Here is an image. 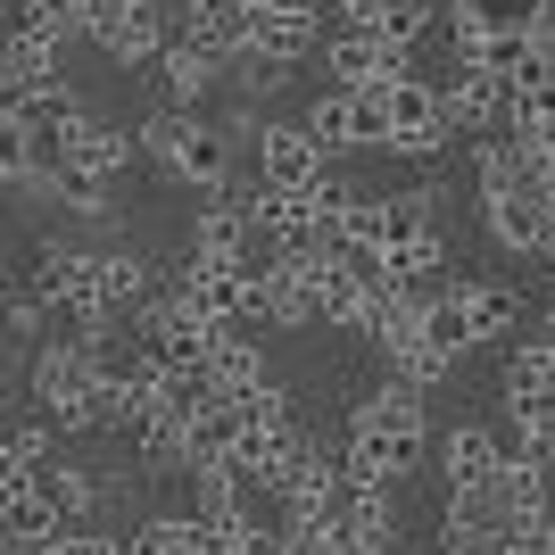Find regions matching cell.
<instances>
[{
  "instance_id": "obj_26",
  "label": "cell",
  "mask_w": 555,
  "mask_h": 555,
  "mask_svg": "<svg viewBox=\"0 0 555 555\" xmlns=\"http://www.w3.org/2000/svg\"><path fill=\"white\" fill-rule=\"evenodd\" d=\"M42 489L67 522H100V506H108V481H92L83 464H42Z\"/></svg>"
},
{
  "instance_id": "obj_12",
  "label": "cell",
  "mask_w": 555,
  "mask_h": 555,
  "mask_svg": "<svg viewBox=\"0 0 555 555\" xmlns=\"http://www.w3.org/2000/svg\"><path fill=\"white\" fill-rule=\"evenodd\" d=\"M481 224H489V241H498L506 257H547V241H555V199H539L531 183L489 191V199H481Z\"/></svg>"
},
{
  "instance_id": "obj_8",
  "label": "cell",
  "mask_w": 555,
  "mask_h": 555,
  "mask_svg": "<svg viewBox=\"0 0 555 555\" xmlns=\"http://www.w3.org/2000/svg\"><path fill=\"white\" fill-rule=\"evenodd\" d=\"M382 108H390V150H398V158H440L448 141H456L440 83H415V75H406V83L382 92Z\"/></svg>"
},
{
  "instance_id": "obj_19",
  "label": "cell",
  "mask_w": 555,
  "mask_h": 555,
  "mask_svg": "<svg viewBox=\"0 0 555 555\" xmlns=\"http://www.w3.org/2000/svg\"><path fill=\"white\" fill-rule=\"evenodd\" d=\"M547 0H456V25H448V59L481 67V42H506V34H531V17Z\"/></svg>"
},
{
  "instance_id": "obj_22",
  "label": "cell",
  "mask_w": 555,
  "mask_h": 555,
  "mask_svg": "<svg viewBox=\"0 0 555 555\" xmlns=\"http://www.w3.org/2000/svg\"><path fill=\"white\" fill-rule=\"evenodd\" d=\"M489 498H498V514H506V522H531V514H555V473H547V464H531L522 448H514V456H506V473L489 481Z\"/></svg>"
},
{
  "instance_id": "obj_1",
  "label": "cell",
  "mask_w": 555,
  "mask_h": 555,
  "mask_svg": "<svg viewBox=\"0 0 555 555\" xmlns=\"http://www.w3.org/2000/svg\"><path fill=\"white\" fill-rule=\"evenodd\" d=\"M423 398L431 390H415V382H373L357 406H348V423H340V440H348V473L357 481H406L423 464V448H431V415H423Z\"/></svg>"
},
{
  "instance_id": "obj_4",
  "label": "cell",
  "mask_w": 555,
  "mask_h": 555,
  "mask_svg": "<svg viewBox=\"0 0 555 555\" xmlns=\"http://www.w3.org/2000/svg\"><path fill=\"white\" fill-rule=\"evenodd\" d=\"M431 307H440V324L456 332L464 348H498V340H514V324H522V291H514V282H498V274L448 282Z\"/></svg>"
},
{
  "instance_id": "obj_3",
  "label": "cell",
  "mask_w": 555,
  "mask_h": 555,
  "mask_svg": "<svg viewBox=\"0 0 555 555\" xmlns=\"http://www.w3.org/2000/svg\"><path fill=\"white\" fill-rule=\"evenodd\" d=\"M141 158H158L175 183H191L199 199H216V191L232 183V125H208L199 108H175L166 100L158 116H141Z\"/></svg>"
},
{
  "instance_id": "obj_10",
  "label": "cell",
  "mask_w": 555,
  "mask_h": 555,
  "mask_svg": "<svg viewBox=\"0 0 555 555\" xmlns=\"http://www.w3.org/2000/svg\"><path fill=\"white\" fill-rule=\"evenodd\" d=\"M249 216L266 232L274 257H324V208L307 191H274V183H249Z\"/></svg>"
},
{
  "instance_id": "obj_17",
  "label": "cell",
  "mask_w": 555,
  "mask_h": 555,
  "mask_svg": "<svg viewBox=\"0 0 555 555\" xmlns=\"http://www.w3.org/2000/svg\"><path fill=\"white\" fill-rule=\"evenodd\" d=\"M166 42H175V9L166 0H116L108 34H100V50H108L116 67H158Z\"/></svg>"
},
{
  "instance_id": "obj_14",
  "label": "cell",
  "mask_w": 555,
  "mask_h": 555,
  "mask_svg": "<svg viewBox=\"0 0 555 555\" xmlns=\"http://www.w3.org/2000/svg\"><path fill=\"white\" fill-rule=\"evenodd\" d=\"M175 291H183V299L199 307L216 332H224V324H257V274H241V266H208V257H183Z\"/></svg>"
},
{
  "instance_id": "obj_6",
  "label": "cell",
  "mask_w": 555,
  "mask_h": 555,
  "mask_svg": "<svg viewBox=\"0 0 555 555\" xmlns=\"http://www.w3.org/2000/svg\"><path fill=\"white\" fill-rule=\"evenodd\" d=\"M232 133H249V158H257V183L274 191H315L324 175V141L307 133V125H274V116H232Z\"/></svg>"
},
{
  "instance_id": "obj_23",
  "label": "cell",
  "mask_w": 555,
  "mask_h": 555,
  "mask_svg": "<svg viewBox=\"0 0 555 555\" xmlns=\"http://www.w3.org/2000/svg\"><path fill=\"white\" fill-rule=\"evenodd\" d=\"M498 398H555V340L539 332V340H514L506 365H498Z\"/></svg>"
},
{
  "instance_id": "obj_5",
  "label": "cell",
  "mask_w": 555,
  "mask_h": 555,
  "mask_svg": "<svg viewBox=\"0 0 555 555\" xmlns=\"http://www.w3.org/2000/svg\"><path fill=\"white\" fill-rule=\"evenodd\" d=\"M307 133L324 141V158H348V150H390V108L382 92H348V83H324L299 116Z\"/></svg>"
},
{
  "instance_id": "obj_13",
  "label": "cell",
  "mask_w": 555,
  "mask_h": 555,
  "mask_svg": "<svg viewBox=\"0 0 555 555\" xmlns=\"http://www.w3.org/2000/svg\"><path fill=\"white\" fill-rule=\"evenodd\" d=\"M431 456H440V489H448V498H464V489H489V481H498L514 448L498 440L489 423H448L440 440H431Z\"/></svg>"
},
{
  "instance_id": "obj_30",
  "label": "cell",
  "mask_w": 555,
  "mask_h": 555,
  "mask_svg": "<svg viewBox=\"0 0 555 555\" xmlns=\"http://www.w3.org/2000/svg\"><path fill=\"white\" fill-rule=\"evenodd\" d=\"M108 291H116V315L150 307V299H158V274H150V257H141V249H108Z\"/></svg>"
},
{
  "instance_id": "obj_29",
  "label": "cell",
  "mask_w": 555,
  "mask_h": 555,
  "mask_svg": "<svg viewBox=\"0 0 555 555\" xmlns=\"http://www.w3.org/2000/svg\"><path fill=\"white\" fill-rule=\"evenodd\" d=\"M506 415H514V448L555 473V398H514Z\"/></svg>"
},
{
  "instance_id": "obj_15",
  "label": "cell",
  "mask_w": 555,
  "mask_h": 555,
  "mask_svg": "<svg viewBox=\"0 0 555 555\" xmlns=\"http://www.w3.org/2000/svg\"><path fill=\"white\" fill-rule=\"evenodd\" d=\"M158 75H166V100H175V108H199V100H208L216 83L232 75V50H224V42H208L199 25H183V34L166 42Z\"/></svg>"
},
{
  "instance_id": "obj_11",
  "label": "cell",
  "mask_w": 555,
  "mask_h": 555,
  "mask_svg": "<svg viewBox=\"0 0 555 555\" xmlns=\"http://www.w3.org/2000/svg\"><path fill=\"white\" fill-rule=\"evenodd\" d=\"M324 75L348 83V92H390V83H406V50L382 42V34H365V25H340L324 42Z\"/></svg>"
},
{
  "instance_id": "obj_36",
  "label": "cell",
  "mask_w": 555,
  "mask_h": 555,
  "mask_svg": "<svg viewBox=\"0 0 555 555\" xmlns=\"http://www.w3.org/2000/svg\"><path fill=\"white\" fill-rule=\"evenodd\" d=\"M307 199H315L324 216H357V208H365V183H357V175H348V166L332 158L324 175H315V191H307Z\"/></svg>"
},
{
  "instance_id": "obj_25",
  "label": "cell",
  "mask_w": 555,
  "mask_h": 555,
  "mask_svg": "<svg viewBox=\"0 0 555 555\" xmlns=\"http://www.w3.org/2000/svg\"><path fill=\"white\" fill-rule=\"evenodd\" d=\"M59 440H67V431H59L42 406L17 415V423H9V448H0V481H9V473H42V464L59 456Z\"/></svg>"
},
{
  "instance_id": "obj_35",
  "label": "cell",
  "mask_w": 555,
  "mask_h": 555,
  "mask_svg": "<svg viewBox=\"0 0 555 555\" xmlns=\"http://www.w3.org/2000/svg\"><path fill=\"white\" fill-rule=\"evenodd\" d=\"M282 83H291V67H282V59H266V50H241V59H232V92L249 100V108H257V100H274Z\"/></svg>"
},
{
  "instance_id": "obj_9",
  "label": "cell",
  "mask_w": 555,
  "mask_h": 555,
  "mask_svg": "<svg viewBox=\"0 0 555 555\" xmlns=\"http://www.w3.org/2000/svg\"><path fill=\"white\" fill-rule=\"evenodd\" d=\"M50 150H59V166H75V175L116 183V175L141 158V133H125V125H108V116H92V108H75L67 125L50 133Z\"/></svg>"
},
{
  "instance_id": "obj_21",
  "label": "cell",
  "mask_w": 555,
  "mask_h": 555,
  "mask_svg": "<svg viewBox=\"0 0 555 555\" xmlns=\"http://www.w3.org/2000/svg\"><path fill=\"white\" fill-rule=\"evenodd\" d=\"M266 324H224L216 332V348H208V382L224 398H241V390H257L266 382V340H257Z\"/></svg>"
},
{
  "instance_id": "obj_33",
  "label": "cell",
  "mask_w": 555,
  "mask_h": 555,
  "mask_svg": "<svg viewBox=\"0 0 555 555\" xmlns=\"http://www.w3.org/2000/svg\"><path fill=\"white\" fill-rule=\"evenodd\" d=\"M506 133L514 141H547L555 133V83H539V92H506Z\"/></svg>"
},
{
  "instance_id": "obj_2",
  "label": "cell",
  "mask_w": 555,
  "mask_h": 555,
  "mask_svg": "<svg viewBox=\"0 0 555 555\" xmlns=\"http://www.w3.org/2000/svg\"><path fill=\"white\" fill-rule=\"evenodd\" d=\"M25 406H42L59 431H100L108 423V382L92 365V340L67 332V340H42L34 348V365H25Z\"/></svg>"
},
{
  "instance_id": "obj_7",
  "label": "cell",
  "mask_w": 555,
  "mask_h": 555,
  "mask_svg": "<svg viewBox=\"0 0 555 555\" xmlns=\"http://www.w3.org/2000/svg\"><path fill=\"white\" fill-rule=\"evenodd\" d=\"M191 257H208V266H241V274H266V232H257V216H249V191L241 199H224L216 191L208 208L191 216Z\"/></svg>"
},
{
  "instance_id": "obj_16",
  "label": "cell",
  "mask_w": 555,
  "mask_h": 555,
  "mask_svg": "<svg viewBox=\"0 0 555 555\" xmlns=\"http://www.w3.org/2000/svg\"><path fill=\"white\" fill-rule=\"evenodd\" d=\"M257 324L266 332L315 324V257H266V274H257Z\"/></svg>"
},
{
  "instance_id": "obj_37",
  "label": "cell",
  "mask_w": 555,
  "mask_h": 555,
  "mask_svg": "<svg viewBox=\"0 0 555 555\" xmlns=\"http://www.w3.org/2000/svg\"><path fill=\"white\" fill-rule=\"evenodd\" d=\"M373 9H382V0H332V17H340V25H373Z\"/></svg>"
},
{
  "instance_id": "obj_31",
  "label": "cell",
  "mask_w": 555,
  "mask_h": 555,
  "mask_svg": "<svg viewBox=\"0 0 555 555\" xmlns=\"http://www.w3.org/2000/svg\"><path fill=\"white\" fill-rule=\"evenodd\" d=\"M191 25H199L208 42H224L232 59L249 50V0H191Z\"/></svg>"
},
{
  "instance_id": "obj_20",
  "label": "cell",
  "mask_w": 555,
  "mask_h": 555,
  "mask_svg": "<svg viewBox=\"0 0 555 555\" xmlns=\"http://www.w3.org/2000/svg\"><path fill=\"white\" fill-rule=\"evenodd\" d=\"M448 92V125H456V133H498V125H506V75H489V67H464L456 59V75H448L440 83Z\"/></svg>"
},
{
  "instance_id": "obj_38",
  "label": "cell",
  "mask_w": 555,
  "mask_h": 555,
  "mask_svg": "<svg viewBox=\"0 0 555 555\" xmlns=\"http://www.w3.org/2000/svg\"><path fill=\"white\" fill-rule=\"evenodd\" d=\"M423 555H464V547H448V539H440V547H423Z\"/></svg>"
},
{
  "instance_id": "obj_18",
  "label": "cell",
  "mask_w": 555,
  "mask_h": 555,
  "mask_svg": "<svg viewBox=\"0 0 555 555\" xmlns=\"http://www.w3.org/2000/svg\"><path fill=\"white\" fill-rule=\"evenodd\" d=\"M249 50L299 67L324 50V25H315V0H249Z\"/></svg>"
},
{
  "instance_id": "obj_32",
  "label": "cell",
  "mask_w": 555,
  "mask_h": 555,
  "mask_svg": "<svg viewBox=\"0 0 555 555\" xmlns=\"http://www.w3.org/2000/svg\"><path fill=\"white\" fill-rule=\"evenodd\" d=\"M232 406H241V431H249V440H257V431H282V423H291V390H282L274 373H266L257 390H241ZM249 440H241V448H249Z\"/></svg>"
},
{
  "instance_id": "obj_24",
  "label": "cell",
  "mask_w": 555,
  "mask_h": 555,
  "mask_svg": "<svg viewBox=\"0 0 555 555\" xmlns=\"http://www.w3.org/2000/svg\"><path fill=\"white\" fill-rule=\"evenodd\" d=\"M241 406L232 398H216V406H199L191 415V473H208V464H241Z\"/></svg>"
},
{
  "instance_id": "obj_28",
  "label": "cell",
  "mask_w": 555,
  "mask_h": 555,
  "mask_svg": "<svg viewBox=\"0 0 555 555\" xmlns=\"http://www.w3.org/2000/svg\"><path fill=\"white\" fill-rule=\"evenodd\" d=\"M59 67H67V42H17V34H9V59H0V83H9V92H34V83H50Z\"/></svg>"
},
{
  "instance_id": "obj_27",
  "label": "cell",
  "mask_w": 555,
  "mask_h": 555,
  "mask_svg": "<svg viewBox=\"0 0 555 555\" xmlns=\"http://www.w3.org/2000/svg\"><path fill=\"white\" fill-rule=\"evenodd\" d=\"M133 555H208L199 514H141L133 522Z\"/></svg>"
},
{
  "instance_id": "obj_34",
  "label": "cell",
  "mask_w": 555,
  "mask_h": 555,
  "mask_svg": "<svg viewBox=\"0 0 555 555\" xmlns=\"http://www.w3.org/2000/svg\"><path fill=\"white\" fill-rule=\"evenodd\" d=\"M423 25H431V0H382L365 34H382V42H398V50H415V42H423Z\"/></svg>"
}]
</instances>
